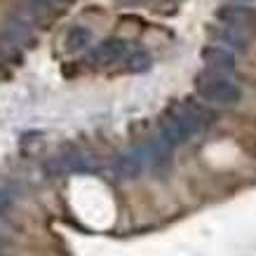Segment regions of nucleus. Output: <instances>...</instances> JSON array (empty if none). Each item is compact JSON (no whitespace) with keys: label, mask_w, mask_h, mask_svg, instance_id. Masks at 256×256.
<instances>
[{"label":"nucleus","mask_w":256,"mask_h":256,"mask_svg":"<svg viewBox=\"0 0 256 256\" xmlns=\"http://www.w3.org/2000/svg\"><path fill=\"white\" fill-rule=\"evenodd\" d=\"M214 120V113L207 110L198 101H181L174 104L160 118V139L170 148L184 146L195 134L207 130Z\"/></svg>","instance_id":"nucleus-1"},{"label":"nucleus","mask_w":256,"mask_h":256,"mask_svg":"<svg viewBox=\"0 0 256 256\" xmlns=\"http://www.w3.org/2000/svg\"><path fill=\"white\" fill-rule=\"evenodd\" d=\"M195 92L207 104H218V106H235L242 99V90L235 80H230L226 73L210 68L195 76Z\"/></svg>","instance_id":"nucleus-2"},{"label":"nucleus","mask_w":256,"mask_h":256,"mask_svg":"<svg viewBox=\"0 0 256 256\" xmlns=\"http://www.w3.org/2000/svg\"><path fill=\"white\" fill-rule=\"evenodd\" d=\"M130 52H132V45L124 38H106L94 47L87 59L96 66H108V64L116 62H124L130 56Z\"/></svg>","instance_id":"nucleus-3"},{"label":"nucleus","mask_w":256,"mask_h":256,"mask_svg":"<svg viewBox=\"0 0 256 256\" xmlns=\"http://www.w3.org/2000/svg\"><path fill=\"white\" fill-rule=\"evenodd\" d=\"M94 170H96V162L82 150H68V153H62V156L52 158L47 162L50 174H70V172H94Z\"/></svg>","instance_id":"nucleus-4"},{"label":"nucleus","mask_w":256,"mask_h":256,"mask_svg":"<svg viewBox=\"0 0 256 256\" xmlns=\"http://www.w3.org/2000/svg\"><path fill=\"white\" fill-rule=\"evenodd\" d=\"M202 62L210 70H216V73H235V66H238V59H235L233 50H228L226 45H207L202 50Z\"/></svg>","instance_id":"nucleus-5"},{"label":"nucleus","mask_w":256,"mask_h":256,"mask_svg":"<svg viewBox=\"0 0 256 256\" xmlns=\"http://www.w3.org/2000/svg\"><path fill=\"white\" fill-rule=\"evenodd\" d=\"M146 164H148V153H146V144H144V146H136L118 158L116 174L122 178H136L141 172L146 170Z\"/></svg>","instance_id":"nucleus-6"},{"label":"nucleus","mask_w":256,"mask_h":256,"mask_svg":"<svg viewBox=\"0 0 256 256\" xmlns=\"http://www.w3.org/2000/svg\"><path fill=\"white\" fill-rule=\"evenodd\" d=\"M216 19L226 26L247 31V26H252V22H254V10L244 8V5H226V8H218Z\"/></svg>","instance_id":"nucleus-7"},{"label":"nucleus","mask_w":256,"mask_h":256,"mask_svg":"<svg viewBox=\"0 0 256 256\" xmlns=\"http://www.w3.org/2000/svg\"><path fill=\"white\" fill-rule=\"evenodd\" d=\"M210 33H212V38L218 40V42L226 45V47H233V50H247V36H244V31H240V28H233V26L221 24V26H214Z\"/></svg>","instance_id":"nucleus-8"},{"label":"nucleus","mask_w":256,"mask_h":256,"mask_svg":"<svg viewBox=\"0 0 256 256\" xmlns=\"http://www.w3.org/2000/svg\"><path fill=\"white\" fill-rule=\"evenodd\" d=\"M90 42H92V31L87 26H70L66 33V40H64L68 52H82L90 47Z\"/></svg>","instance_id":"nucleus-9"},{"label":"nucleus","mask_w":256,"mask_h":256,"mask_svg":"<svg viewBox=\"0 0 256 256\" xmlns=\"http://www.w3.org/2000/svg\"><path fill=\"white\" fill-rule=\"evenodd\" d=\"M127 62V68L134 70V73H144V70H148V66H150V54H148L146 50H134L130 52V56L124 59Z\"/></svg>","instance_id":"nucleus-10"},{"label":"nucleus","mask_w":256,"mask_h":256,"mask_svg":"<svg viewBox=\"0 0 256 256\" xmlns=\"http://www.w3.org/2000/svg\"><path fill=\"white\" fill-rule=\"evenodd\" d=\"M26 2H28V8H31L36 14H45V12H52V10L66 8L73 0H26Z\"/></svg>","instance_id":"nucleus-11"},{"label":"nucleus","mask_w":256,"mask_h":256,"mask_svg":"<svg viewBox=\"0 0 256 256\" xmlns=\"http://www.w3.org/2000/svg\"><path fill=\"white\" fill-rule=\"evenodd\" d=\"M124 2H139V0H124Z\"/></svg>","instance_id":"nucleus-12"},{"label":"nucleus","mask_w":256,"mask_h":256,"mask_svg":"<svg viewBox=\"0 0 256 256\" xmlns=\"http://www.w3.org/2000/svg\"><path fill=\"white\" fill-rule=\"evenodd\" d=\"M162 2H176V0H162Z\"/></svg>","instance_id":"nucleus-13"},{"label":"nucleus","mask_w":256,"mask_h":256,"mask_svg":"<svg viewBox=\"0 0 256 256\" xmlns=\"http://www.w3.org/2000/svg\"><path fill=\"white\" fill-rule=\"evenodd\" d=\"M244 2H247V0H244Z\"/></svg>","instance_id":"nucleus-14"}]
</instances>
